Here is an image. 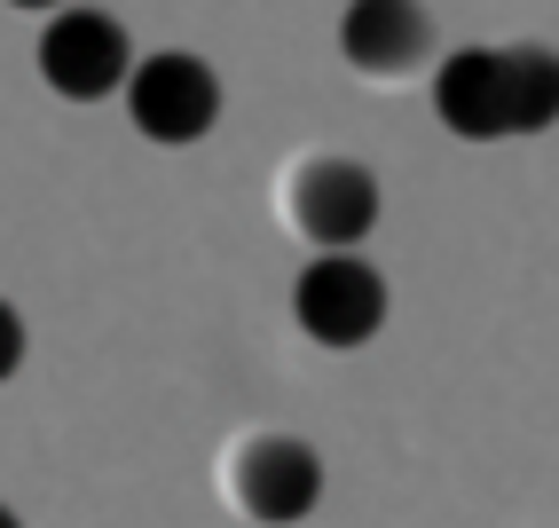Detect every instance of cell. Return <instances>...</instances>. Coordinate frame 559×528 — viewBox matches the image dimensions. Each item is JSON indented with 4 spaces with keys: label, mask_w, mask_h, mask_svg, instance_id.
I'll return each mask as SVG.
<instances>
[{
    "label": "cell",
    "mask_w": 559,
    "mask_h": 528,
    "mask_svg": "<svg viewBox=\"0 0 559 528\" xmlns=\"http://www.w3.org/2000/svg\"><path fill=\"white\" fill-rule=\"evenodd\" d=\"M433 119L457 142H512L559 127V56L551 48H457L433 63Z\"/></svg>",
    "instance_id": "1"
},
{
    "label": "cell",
    "mask_w": 559,
    "mask_h": 528,
    "mask_svg": "<svg viewBox=\"0 0 559 528\" xmlns=\"http://www.w3.org/2000/svg\"><path fill=\"white\" fill-rule=\"evenodd\" d=\"M119 95H127L134 134H151V142H166V150L205 142V134L221 127V71H213L205 56H190V48L134 56V71H127Z\"/></svg>",
    "instance_id": "2"
},
{
    "label": "cell",
    "mask_w": 559,
    "mask_h": 528,
    "mask_svg": "<svg viewBox=\"0 0 559 528\" xmlns=\"http://www.w3.org/2000/svg\"><path fill=\"white\" fill-rule=\"evenodd\" d=\"M284 221L300 230L316 253H355L379 230V174L362 159H300L284 174Z\"/></svg>",
    "instance_id": "3"
},
{
    "label": "cell",
    "mask_w": 559,
    "mask_h": 528,
    "mask_svg": "<svg viewBox=\"0 0 559 528\" xmlns=\"http://www.w3.org/2000/svg\"><path fill=\"white\" fill-rule=\"evenodd\" d=\"M229 505L260 528H292L323 505V458L300 434H245L229 449Z\"/></svg>",
    "instance_id": "4"
},
{
    "label": "cell",
    "mask_w": 559,
    "mask_h": 528,
    "mask_svg": "<svg viewBox=\"0 0 559 528\" xmlns=\"http://www.w3.org/2000/svg\"><path fill=\"white\" fill-rule=\"evenodd\" d=\"M292 316H300V331L316 339V348H370L386 324V277L370 269L362 253H316L300 284H292Z\"/></svg>",
    "instance_id": "5"
},
{
    "label": "cell",
    "mask_w": 559,
    "mask_h": 528,
    "mask_svg": "<svg viewBox=\"0 0 559 528\" xmlns=\"http://www.w3.org/2000/svg\"><path fill=\"white\" fill-rule=\"evenodd\" d=\"M134 71V40L119 16L103 9H63L56 24H40V80L63 95V103H103L119 95Z\"/></svg>",
    "instance_id": "6"
},
{
    "label": "cell",
    "mask_w": 559,
    "mask_h": 528,
    "mask_svg": "<svg viewBox=\"0 0 559 528\" xmlns=\"http://www.w3.org/2000/svg\"><path fill=\"white\" fill-rule=\"evenodd\" d=\"M340 56L370 80H409L433 56V16L418 0H347L340 16Z\"/></svg>",
    "instance_id": "7"
},
{
    "label": "cell",
    "mask_w": 559,
    "mask_h": 528,
    "mask_svg": "<svg viewBox=\"0 0 559 528\" xmlns=\"http://www.w3.org/2000/svg\"><path fill=\"white\" fill-rule=\"evenodd\" d=\"M24 371V316L9 308V300H0V387H9Z\"/></svg>",
    "instance_id": "8"
},
{
    "label": "cell",
    "mask_w": 559,
    "mask_h": 528,
    "mask_svg": "<svg viewBox=\"0 0 559 528\" xmlns=\"http://www.w3.org/2000/svg\"><path fill=\"white\" fill-rule=\"evenodd\" d=\"M9 9H32V16H48V9H63V0H9Z\"/></svg>",
    "instance_id": "9"
},
{
    "label": "cell",
    "mask_w": 559,
    "mask_h": 528,
    "mask_svg": "<svg viewBox=\"0 0 559 528\" xmlns=\"http://www.w3.org/2000/svg\"><path fill=\"white\" fill-rule=\"evenodd\" d=\"M0 528H24V520H16V513H9V505H0Z\"/></svg>",
    "instance_id": "10"
}]
</instances>
